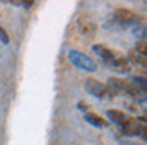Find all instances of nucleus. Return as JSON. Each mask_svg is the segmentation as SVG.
<instances>
[{"label": "nucleus", "mask_w": 147, "mask_h": 145, "mask_svg": "<svg viewBox=\"0 0 147 145\" xmlns=\"http://www.w3.org/2000/svg\"><path fill=\"white\" fill-rule=\"evenodd\" d=\"M68 57H70L71 63H73L76 68L84 69V71H90V72L96 71V63L93 62L89 55H86V54H82V52H79V50H74L73 49V50L68 52Z\"/></svg>", "instance_id": "nucleus-1"}, {"label": "nucleus", "mask_w": 147, "mask_h": 145, "mask_svg": "<svg viewBox=\"0 0 147 145\" xmlns=\"http://www.w3.org/2000/svg\"><path fill=\"white\" fill-rule=\"evenodd\" d=\"M128 85H130V82L123 81V79L111 77V79H109V82H108L106 90H108L109 96H114V95H127Z\"/></svg>", "instance_id": "nucleus-2"}, {"label": "nucleus", "mask_w": 147, "mask_h": 145, "mask_svg": "<svg viewBox=\"0 0 147 145\" xmlns=\"http://www.w3.org/2000/svg\"><path fill=\"white\" fill-rule=\"evenodd\" d=\"M86 90L89 91L90 95L96 96V98H106V96H109L108 90H106V85H103L101 82H98L96 79H93V77L86 79Z\"/></svg>", "instance_id": "nucleus-3"}, {"label": "nucleus", "mask_w": 147, "mask_h": 145, "mask_svg": "<svg viewBox=\"0 0 147 145\" xmlns=\"http://www.w3.org/2000/svg\"><path fill=\"white\" fill-rule=\"evenodd\" d=\"M114 19L119 22H122V24H138L139 22V16L134 14L133 11H130V9H125V8H120L117 9V11L114 13Z\"/></svg>", "instance_id": "nucleus-4"}, {"label": "nucleus", "mask_w": 147, "mask_h": 145, "mask_svg": "<svg viewBox=\"0 0 147 145\" xmlns=\"http://www.w3.org/2000/svg\"><path fill=\"white\" fill-rule=\"evenodd\" d=\"M142 126H146V125H139L138 120L130 118V117H128V120L120 126V128H122V132L127 134V136H139L141 134V128H142Z\"/></svg>", "instance_id": "nucleus-5"}, {"label": "nucleus", "mask_w": 147, "mask_h": 145, "mask_svg": "<svg viewBox=\"0 0 147 145\" xmlns=\"http://www.w3.org/2000/svg\"><path fill=\"white\" fill-rule=\"evenodd\" d=\"M109 65H111V68L114 69L115 72H122V74H123V72H128L131 69L130 62H128L127 58H122V57L120 58H114Z\"/></svg>", "instance_id": "nucleus-6"}, {"label": "nucleus", "mask_w": 147, "mask_h": 145, "mask_svg": "<svg viewBox=\"0 0 147 145\" xmlns=\"http://www.w3.org/2000/svg\"><path fill=\"white\" fill-rule=\"evenodd\" d=\"M86 120H87V123H90V125L96 126V128H105V126L108 125L105 118H101L100 115H96V113H92V112H87V113H86Z\"/></svg>", "instance_id": "nucleus-7"}, {"label": "nucleus", "mask_w": 147, "mask_h": 145, "mask_svg": "<svg viewBox=\"0 0 147 145\" xmlns=\"http://www.w3.org/2000/svg\"><path fill=\"white\" fill-rule=\"evenodd\" d=\"M93 50H95L100 57H103L106 62H109V60L112 62V60H114V52H112V50H109L108 47L101 46V44H95V46H93Z\"/></svg>", "instance_id": "nucleus-8"}, {"label": "nucleus", "mask_w": 147, "mask_h": 145, "mask_svg": "<svg viewBox=\"0 0 147 145\" xmlns=\"http://www.w3.org/2000/svg\"><path fill=\"white\" fill-rule=\"evenodd\" d=\"M108 117H109V118H111L114 123H117V125H120V126L128 120V117L125 115L123 112H120V110H112V109L108 110Z\"/></svg>", "instance_id": "nucleus-9"}, {"label": "nucleus", "mask_w": 147, "mask_h": 145, "mask_svg": "<svg viewBox=\"0 0 147 145\" xmlns=\"http://www.w3.org/2000/svg\"><path fill=\"white\" fill-rule=\"evenodd\" d=\"M130 58L133 60V62H136L138 65H142V66H146L147 65V58H146V55L144 54H139L136 49H133L130 52Z\"/></svg>", "instance_id": "nucleus-10"}, {"label": "nucleus", "mask_w": 147, "mask_h": 145, "mask_svg": "<svg viewBox=\"0 0 147 145\" xmlns=\"http://www.w3.org/2000/svg\"><path fill=\"white\" fill-rule=\"evenodd\" d=\"M0 41H2L3 44L10 43V36H8L7 30H5V28H2V27H0Z\"/></svg>", "instance_id": "nucleus-11"}, {"label": "nucleus", "mask_w": 147, "mask_h": 145, "mask_svg": "<svg viewBox=\"0 0 147 145\" xmlns=\"http://www.w3.org/2000/svg\"><path fill=\"white\" fill-rule=\"evenodd\" d=\"M136 50L139 54H144V55H146V52H147V46H146V41L144 40H141L139 43L136 44Z\"/></svg>", "instance_id": "nucleus-12"}, {"label": "nucleus", "mask_w": 147, "mask_h": 145, "mask_svg": "<svg viewBox=\"0 0 147 145\" xmlns=\"http://www.w3.org/2000/svg\"><path fill=\"white\" fill-rule=\"evenodd\" d=\"M33 3H35V2H33V0H27V2H22V5L26 6V8H30V6L33 5Z\"/></svg>", "instance_id": "nucleus-13"}, {"label": "nucleus", "mask_w": 147, "mask_h": 145, "mask_svg": "<svg viewBox=\"0 0 147 145\" xmlns=\"http://www.w3.org/2000/svg\"><path fill=\"white\" fill-rule=\"evenodd\" d=\"M79 109H81V110H87V106H86L84 103H79Z\"/></svg>", "instance_id": "nucleus-14"}]
</instances>
